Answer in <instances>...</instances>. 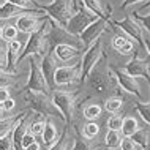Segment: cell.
<instances>
[{
  "instance_id": "obj_1",
  "label": "cell",
  "mask_w": 150,
  "mask_h": 150,
  "mask_svg": "<svg viewBox=\"0 0 150 150\" xmlns=\"http://www.w3.org/2000/svg\"><path fill=\"white\" fill-rule=\"evenodd\" d=\"M40 6L46 11L52 21L62 27H67L68 21L78 11L74 6V0H52L46 5H40Z\"/></svg>"
},
{
  "instance_id": "obj_2",
  "label": "cell",
  "mask_w": 150,
  "mask_h": 150,
  "mask_svg": "<svg viewBox=\"0 0 150 150\" xmlns=\"http://www.w3.org/2000/svg\"><path fill=\"white\" fill-rule=\"evenodd\" d=\"M27 88H29V90H33V92L47 93V95H49V90H52L49 82H47V79H46V76H44V73H43L41 62L33 59V57H30V62H29Z\"/></svg>"
},
{
  "instance_id": "obj_3",
  "label": "cell",
  "mask_w": 150,
  "mask_h": 150,
  "mask_svg": "<svg viewBox=\"0 0 150 150\" xmlns=\"http://www.w3.org/2000/svg\"><path fill=\"white\" fill-rule=\"evenodd\" d=\"M101 57H103V41L101 40L86 47V52L81 57V79L86 81L87 76L96 68Z\"/></svg>"
},
{
  "instance_id": "obj_4",
  "label": "cell",
  "mask_w": 150,
  "mask_h": 150,
  "mask_svg": "<svg viewBox=\"0 0 150 150\" xmlns=\"http://www.w3.org/2000/svg\"><path fill=\"white\" fill-rule=\"evenodd\" d=\"M112 24H114V29L117 33H123L127 38L134 41L136 44H144V41H142L144 29L134 16H127V18L120 19V21H115Z\"/></svg>"
},
{
  "instance_id": "obj_5",
  "label": "cell",
  "mask_w": 150,
  "mask_h": 150,
  "mask_svg": "<svg viewBox=\"0 0 150 150\" xmlns=\"http://www.w3.org/2000/svg\"><path fill=\"white\" fill-rule=\"evenodd\" d=\"M52 103L57 106V109L62 112L63 119L68 122H71L73 115L76 112V93L68 92V90H54L51 95Z\"/></svg>"
},
{
  "instance_id": "obj_6",
  "label": "cell",
  "mask_w": 150,
  "mask_h": 150,
  "mask_svg": "<svg viewBox=\"0 0 150 150\" xmlns=\"http://www.w3.org/2000/svg\"><path fill=\"white\" fill-rule=\"evenodd\" d=\"M98 18H100V16L93 14L88 10H86V8L81 6L79 10L73 14V18L68 21V24H67L65 29L70 32V33H73L74 36H81V35H82V32L86 30L92 22H95Z\"/></svg>"
},
{
  "instance_id": "obj_7",
  "label": "cell",
  "mask_w": 150,
  "mask_h": 150,
  "mask_svg": "<svg viewBox=\"0 0 150 150\" xmlns=\"http://www.w3.org/2000/svg\"><path fill=\"white\" fill-rule=\"evenodd\" d=\"M81 79V62L76 65H60L54 73V87H67Z\"/></svg>"
},
{
  "instance_id": "obj_8",
  "label": "cell",
  "mask_w": 150,
  "mask_h": 150,
  "mask_svg": "<svg viewBox=\"0 0 150 150\" xmlns=\"http://www.w3.org/2000/svg\"><path fill=\"white\" fill-rule=\"evenodd\" d=\"M111 68H112V71H114V76H115L117 82H119L120 88H123L127 93H129V95H134L141 103H145L144 95H142V92H141V86H139V82H137V78L128 74V73L125 71V68H115V67H111Z\"/></svg>"
},
{
  "instance_id": "obj_9",
  "label": "cell",
  "mask_w": 150,
  "mask_h": 150,
  "mask_svg": "<svg viewBox=\"0 0 150 150\" xmlns=\"http://www.w3.org/2000/svg\"><path fill=\"white\" fill-rule=\"evenodd\" d=\"M84 82H86L87 92L90 93V95L101 96L108 92L109 86H111V76H106L103 71H100L95 68V70L86 78Z\"/></svg>"
},
{
  "instance_id": "obj_10",
  "label": "cell",
  "mask_w": 150,
  "mask_h": 150,
  "mask_svg": "<svg viewBox=\"0 0 150 150\" xmlns=\"http://www.w3.org/2000/svg\"><path fill=\"white\" fill-rule=\"evenodd\" d=\"M108 24H109V18H98L95 22H92L90 25L82 32V35H81V40H82L84 46L88 47L90 44L101 40V35H103L108 29L106 27Z\"/></svg>"
},
{
  "instance_id": "obj_11",
  "label": "cell",
  "mask_w": 150,
  "mask_h": 150,
  "mask_svg": "<svg viewBox=\"0 0 150 150\" xmlns=\"http://www.w3.org/2000/svg\"><path fill=\"white\" fill-rule=\"evenodd\" d=\"M54 119H55V117H47L46 127H44V131L41 134V144H43L44 149L52 147V145L57 142L60 137H62V134H63V133H60V134H59V129H57V125H55Z\"/></svg>"
},
{
  "instance_id": "obj_12",
  "label": "cell",
  "mask_w": 150,
  "mask_h": 150,
  "mask_svg": "<svg viewBox=\"0 0 150 150\" xmlns=\"http://www.w3.org/2000/svg\"><path fill=\"white\" fill-rule=\"evenodd\" d=\"M54 55L57 57L59 62L62 63H68L70 60H74L79 57V47L73 46V44H67V43H60L57 46H54Z\"/></svg>"
},
{
  "instance_id": "obj_13",
  "label": "cell",
  "mask_w": 150,
  "mask_h": 150,
  "mask_svg": "<svg viewBox=\"0 0 150 150\" xmlns=\"http://www.w3.org/2000/svg\"><path fill=\"white\" fill-rule=\"evenodd\" d=\"M123 68H125V71H127L128 74L134 76V78H145V76L149 74V71H150V65L145 62V60L137 59V57H134V55L128 60Z\"/></svg>"
},
{
  "instance_id": "obj_14",
  "label": "cell",
  "mask_w": 150,
  "mask_h": 150,
  "mask_svg": "<svg viewBox=\"0 0 150 150\" xmlns=\"http://www.w3.org/2000/svg\"><path fill=\"white\" fill-rule=\"evenodd\" d=\"M57 62H59V60H57V57L54 55V52L47 54L46 57L41 60L43 73H44V76H46V79H47V82H49L51 88H54V73H55V70L59 68Z\"/></svg>"
},
{
  "instance_id": "obj_15",
  "label": "cell",
  "mask_w": 150,
  "mask_h": 150,
  "mask_svg": "<svg viewBox=\"0 0 150 150\" xmlns=\"http://www.w3.org/2000/svg\"><path fill=\"white\" fill-rule=\"evenodd\" d=\"M29 11H40V10H25V8H21L18 5H13L10 2H5L2 3V11H0V18H2V22H5L6 19H16L18 16L21 14H25Z\"/></svg>"
},
{
  "instance_id": "obj_16",
  "label": "cell",
  "mask_w": 150,
  "mask_h": 150,
  "mask_svg": "<svg viewBox=\"0 0 150 150\" xmlns=\"http://www.w3.org/2000/svg\"><path fill=\"white\" fill-rule=\"evenodd\" d=\"M142 128L139 123V119L133 114H128L123 117V127H122V134L123 137H133L139 129Z\"/></svg>"
},
{
  "instance_id": "obj_17",
  "label": "cell",
  "mask_w": 150,
  "mask_h": 150,
  "mask_svg": "<svg viewBox=\"0 0 150 150\" xmlns=\"http://www.w3.org/2000/svg\"><path fill=\"white\" fill-rule=\"evenodd\" d=\"M122 139H123V134H122V131H117V129H109V128H108L106 133H104L103 142H104V145H106L108 149L115 150V149H120Z\"/></svg>"
},
{
  "instance_id": "obj_18",
  "label": "cell",
  "mask_w": 150,
  "mask_h": 150,
  "mask_svg": "<svg viewBox=\"0 0 150 150\" xmlns=\"http://www.w3.org/2000/svg\"><path fill=\"white\" fill-rule=\"evenodd\" d=\"M101 114H103V108H101L98 103H88L82 109V117L87 122L98 120L100 117H101Z\"/></svg>"
},
{
  "instance_id": "obj_19",
  "label": "cell",
  "mask_w": 150,
  "mask_h": 150,
  "mask_svg": "<svg viewBox=\"0 0 150 150\" xmlns=\"http://www.w3.org/2000/svg\"><path fill=\"white\" fill-rule=\"evenodd\" d=\"M81 6L88 10L90 13L100 16V18H109V16L104 13V8L101 0H81Z\"/></svg>"
},
{
  "instance_id": "obj_20",
  "label": "cell",
  "mask_w": 150,
  "mask_h": 150,
  "mask_svg": "<svg viewBox=\"0 0 150 150\" xmlns=\"http://www.w3.org/2000/svg\"><path fill=\"white\" fill-rule=\"evenodd\" d=\"M123 104H125V101L119 98V96H109L104 101V111L109 112V114H119L122 111V108H123Z\"/></svg>"
},
{
  "instance_id": "obj_21",
  "label": "cell",
  "mask_w": 150,
  "mask_h": 150,
  "mask_svg": "<svg viewBox=\"0 0 150 150\" xmlns=\"http://www.w3.org/2000/svg\"><path fill=\"white\" fill-rule=\"evenodd\" d=\"M21 33V32L18 30V27L14 25V24H6L3 22L2 24V41H13V40H18V35Z\"/></svg>"
},
{
  "instance_id": "obj_22",
  "label": "cell",
  "mask_w": 150,
  "mask_h": 150,
  "mask_svg": "<svg viewBox=\"0 0 150 150\" xmlns=\"http://www.w3.org/2000/svg\"><path fill=\"white\" fill-rule=\"evenodd\" d=\"M100 123H96V120H93V122H87L86 125L82 127V136L86 137V139H95L96 136L100 134Z\"/></svg>"
},
{
  "instance_id": "obj_23",
  "label": "cell",
  "mask_w": 150,
  "mask_h": 150,
  "mask_svg": "<svg viewBox=\"0 0 150 150\" xmlns=\"http://www.w3.org/2000/svg\"><path fill=\"white\" fill-rule=\"evenodd\" d=\"M134 109H136L137 114H139L141 120L145 125H150V104L149 103H137Z\"/></svg>"
},
{
  "instance_id": "obj_24",
  "label": "cell",
  "mask_w": 150,
  "mask_h": 150,
  "mask_svg": "<svg viewBox=\"0 0 150 150\" xmlns=\"http://www.w3.org/2000/svg\"><path fill=\"white\" fill-rule=\"evenodd\" d=\"M5 2H10V3H13V5L25 8V10H43L35 0H2V3H5Z\"/></svg>"
},
{
  "instance_id": "obj_25",
  "label": "cell",
  "mask_w": 150,
  "mask_h": 150,
  "mask_svg": "<svg viewBox=\"0 0 150 150\" xmlns=\"http://www.w3.org/2000/svg\"><path fill=\"white\" fill-rule=\"evenodd\" d=\"M106 127L109 129H117V131H122V127H123V117L119 115V114L109 115V119L106 120Z\"/></svg>"
},
{
  "instance_id": "obj_26",
  "label": "cell",
  "mask_w": 150,
  "mask_h": 150,
  "mask_svg": "<svg viewBox=\"0 0 150 150\" xmlns=\"http://www.w3.org/2000/svg\"><path fill=\"white\" fill-rule=\"evenodd\" d=\"M127 41H129V38H127L123 33H117L114 38H112V47H114L115 51H119Z\"/></svg>"
},
{
  "instance_id": "obj_27",
  "label": "cell",
  "mask_w": 150,
  "mask_h": 150,
  "mask_svg": "<svg viewBox=\"0 0 150 150\" xmlns=\"http://www.w3.org/2000/svg\"><path fill=\"white\" fill-rule=\"evenodd\" d=\"M8 98H11V84H2V90H0V101H6Z\"/></svg>"
},
{
  "instance_id": "obj_28",
  "label": "cell",
  "mask_w": 150,
  "mask_h": 150,
  "mask_svg": "<svg viewBox=\"0 0 150 150\" xmlns=\"http://www.w3.org/2000/svg\"><path fill=\"white\" fill-rule=\"evenodd\" d=\"M36 141V136L33 134L32 131H27L25 133V136L22 137V149H27L29 145H32Z\"/></svg>"
},
{
  "instance_id": "obj_29",
  "label": "cell",
  "mask_w": 150,
  "mask_h": 150,
  "mask_svg": "<svg viewBox=\"0 0 150 150\" xmlns=\"http://www.w3.org/2000/svg\"><path fill=\"white\" fill-rule=\"evenodd\" d=\"M14 108H16V100L14 98H8L6 101L2 103V109H5L6 112H13Z\"/></svg>"
},
{
  "instance_id": "obj_30",
  "label": "cell",
  "mask_w": 150,
  "mask_h": 150,
  "mask_svg": "<svg viewBox=\"0 0 150 150\" xmlns=\"http://www.w3.org/2000/svg\"><path fill=\"white\" fill-rule=\"evenodd\" d=\"M142 2H149V0H123V3H122V10H128V8L136 6V5H139V3H142Z\"/></svg>"
},
{
  "instance_id": "obj_31",
  "label": "cell",
  "mask_w": 150,
  "mask_h": 150,
  "mask_svg": "<svg viewBox=\"0 0 150 150\" xmlns=\"http://www.w3.org/2000/svg\"><path fill=\"white\" fill-rule=\"evenodd\" d=\"M144 29V27H142ZM142 41H144V46L147 49V54L150 55V32L147 29H144V35H142Z\"/></svg>"
},
{
  "instance_id": "obj_32",
  "label": "cell",
  "mask_w": 150,
  "mask_h": 150,
  "mask_svg": "<svg viewBox=\"0 0 150 150\" xmlns=\"http://www.w3.org/2000/svg\"><path fill=\"white\" fill-rule=\"evenodd\" d=\"M136 19L141 22V25H142L144 29H147L150 32V16H145V18H136Z\"/></svg>"
},
{
  "instance_id": "obj_33",
  "label": "cell",
  "mask_w": 150,
  "mask_h": 150,
  "mask_svg": "<svg viewBox=\"0 0 150 150\" xmlns=\"http://www.w3.org/2000/svg\"><path fill=\"white\" fill-rule=\"evenodd\" d=\"M41 145H43V144H40L38 141H35L33 144L29 145V147H27V149H24V150H41Z\"/></svg>"
},
{
  "instance_id": "obj_34",
  "label": "cell",
  "mask_w": 150,
  "mask_h": 150,
  "mask_svg": "<svg viewBox=\"0 0 150 150\" xmlns=\"http://www.w3.org/2000/svg\"><path fill=\"white\" fill-rule=\"evenodd\" d=\"M147 3H150V0H149V2H147Z\"/></svg>"
}]
</instances>
